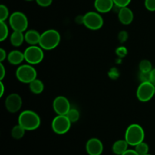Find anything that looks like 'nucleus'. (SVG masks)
<instances>
[{
    "instance_id": "obj_15",
    "label": "nucleus",
    "mask_w": 155,
    "mask_h": 155,
    "mask_svg": "<svg viewBox=\"0 0 155 155\" xmlns=\"http://www.w3.org/2000/svg\"><path fill=\"white\" fill-rule=\"evenodd\" d=\"M41 34L36 30H28L24 33V38L25 42L28 43L30 45H39V40H40Z\"/></svg>"
},
{
    "instance_id": "obj_23",
    "label": "nucleus",
    "mask_w": 155,
    "mask_h": 155,
    "mask_svg": "<svg viewBox=\"0 0 155 155\" xmlns=\"http://www.w3.org/2000/svg\"><path fill=\"white\" fill-rule=\"evenodd\" d=\"M135 150H136V152H137L139 155H145L148 154V151H149V146H148V144L145 143V142H142L135 146Z\"/></svg>"
},
{
    "instance_id": "obj_35",
    "label": "nucleus",
    "mask_w": 155,
    "mask_h": 155,
    "mask_svg": "<svg viewBox=\"0 0 155 155\" xmlns=\"http://www.w3.org/2000/svg\"><path fill=\"white\" fill-rule=\"evenodd\" d=\"M122 155H139L136 151V150L133 149H128L125 151Z\"/></svg>"
},
{
    "instance_id": "obj_25",
    "label": "nucleus",
    "mask_w": 155,
    "mask_h": 155,
    "mask_svg": "<svg viewBox=\"0 0 155 155\" xmlns=\"http://www.w3.org/2000/svg\"><path fill=\"white\" fill-rule=\"evenodd\" d=\"M9 11L7 6L5 5H0V21H5L8 18H9Z\"/></svg>"
},
{
    "instance_id": "obj_39",
    "label": "nucleus",
    "mask_w": 155,
    "mask_h": 155,
    "mask_svg": "<svg viewBox=\"0 0 155 155\" xmlns=\"http://www.w3.org/2000/svg\"><path fill=\"white\" fill-rule=\"evenodd\" d=\"M154 93H155V92H154Z\"/></svg>"
},
{
    "instance_id": "obj_3",
    "label": "nucleus",
    "mask_w": 155,
    "mask_h": 155,
    "mask_svg": "<svg viewBox=\"0 0 155 155\" xmlns=\"http://www.w3.org/2000/svg\"><path fill=\"white\" fill-rule=\"evenodd\" d=\"M145 131L142 126L137 124H133L127 127L125 133V140L129 145L136 146L138 144L144 142Z\"/></svg>"
},
{
    "instance_id": "obj_10",
    "label": "nucleus",
    "mask_w": 155,
    "mask_h": 155,
    "mask_svg": "<svg viewBox=\"0 0 155 155\" xmlns=\"http://www.w3.org/2000/svg\"><path fill=\"white\" fill-rule=\"evenodd\" d=\"M22 98L18 93H12L8 95L5 101V107L6 110L12 114L19 111L22 107Z\"/></svg>"
},
{
    "instance_id": "obj_27",
    "label": "nucleus",
    "mask_w": 155,
    "mask_h": 155,
    "mask_svg": "<svg viewBox=\"0 0 155 155\" xmlns=\"http://www.w3.org/2000/svg\"><path fill=\"white\" fill-rule=\"evenodd\" d=\"M139 79L141 81V83L150 82V72H142V71H139Z\"/></svg>"
},
{
    "instance_id": "obj_16",
    "label": "nucleus",
    "mask_w": 155,
    "mask_h": 155,
    "mask_svg": "<svg viewBox=\"0 0 155 155\" xmlns=\"http://www.w3.org/2000/svg\"><path fill=\"white\" fill-rule=\"evenodd\" d=\"M7 60L11 64L20 65L24 61H25L24 52H21L18 50H13L8 54Z\"/></svg>"
},
{
    "instance_id": "obj_6",
    "label": "nucleus",
    "mask_w": 155,
    "mask_h": 155,
    "mask_svg": "<svg viewBox=\"0 0 155 155\" xmlns=\"http://www.w3.org/2000/svg\"><path fill=\"white\" fill-rule=\"evenodd\" d=\"M24 58L31 65H36L41 63L44 59L43 49L39 45H30L24 51Z\"/></svg>"
},
{
    "instance_id": "obj_26",
    "label": "nucleus",
    "mask_w": 155,
    "mask_h": 155,
    "mask_svg": "<svg viewBox=\"0 0 155 155\" xmlns=\"http://www.w3.org/2000/svg\"><path fill=\"white\" fill-rule=\"evenodd\" d=\"M116 54L118 57L124 58L128 54V50L125 46H120L116 49Z\"/></svg>"
},
{
    "instance_id": "obj_17",
    "label": "nucleus",
    "mask_w": 155,
    "mask_h": 155,
    "mask_svg": "<svg viewBox=\"0 0 155 155\" xmlns=\"http://www.w3.org/2000/svg\"><path fill=\"white\" fill-rule=\"evenodd\" d=\"M129 144L125 139L117 140L112 145V151L116 155H122L127 150H128Z\"/></svg>"
},
{
    "instance_id": "obj_34",
    "label": "nucleus",
    "mask_w": 155,
    "mask_h": 155,
    "mask_svg": "<svg viewBox=\"0 0 155 155\" xmlns=\"http://www.w3.org/2000/svg\"><path fill=\"white\" fill-rule=\"evenodd\" d=\"M150 82L155 86V68H153L150 72Z\"/></svg>"
},
{
    "instance_id": "obj_31",
    "label": "nucleus",
    "mask_w": 155,
    "mask_h": 155,
    "mask_svg": "<svg viewBox=\"0 0 155 155\" xmlns=\"http://www.w3.org/2000/svg\"><path fill=\"white\" fill-rule=\"evenodd\" d=\"M53 0H36V3L41 7H48L51 5Z\"/></svg>"
},
{
    "instance_id": "obj_28",
    "label": "nucleus",
    "mask_w": 155,
    "mask_h": 155,
    "mask_svg": "<svg viewBox=\"0 0 155 155\" xmlns=\"http://www.w3.org/2000/svg\"><path fill=\"white\" fill-rule=\"evenodd\" d=\"M145 6L149 12H155V0H145Z\"/></svg>"
},
{
    "instance_id": "obj_7",
    "label": "nucleus",
    "mask_w": 155,
    "mask_h": 155,
    "mask_svg": "<svg viewBox=\"0 0 155 155\" xmlns=\"http://www.w3.org/2000/svg\"><path fill=\"white\" fill-rule=\"evenodd\" d=\"M83 25L91 30H98L102 27L104 20L98 12H89L83 15Z\"/></svg>"
},
{
    "instance_id": "obj_18",
    "label": "nucleus",
    "mask_w": 155,
    "mask_h": 155,
    "mask_svg": "<svg viewBox=\"0 0 155 155\" xmlns=\"http://www.w3.org/2000/svg\"><path fill=\"white\" fill-rule=\"evenodd\" d=\"M25 41L24 32L13 31L10 35V42L13 46L19 47Z\"/></svg>"
},
{
    "instance_id": "obj_14",
    "label": "nucleus",
    "mask_w": 155,
    "mask_h": 155,
    "mask_svg": "<svg viewBox=\"0 0 155 155\" xmlns=\"http://www.w3.org/2000/svg\"><path fill=\"white\" fill-rule=\"evenodd\" d=\"M114 6L113 0H95L94 7L98 13L105 14L110 12Z\"/></svg>"
},
{
    "instance_id": "obj_37",
    "label": "nucleus",
    "mask_w": 155,
    "mask_h": 155,
    "mask_svg": "<svg viewBox=\"0 0 155 155\" xmlns=\"http://www.w3.org/2000/svg\"><path fill=\"white\" fill-rule=\"evenodd\" d=\"M26 1H32V0H26Z\"/></svg>"
},
{
    "instance_id": "obj_9",
    "label": "nucleus",
    "mask_w": 155,
    "mask_h": 155,
    "mask_svg": "<svg viewBox=\"0 0 155 155\" xmlns=\"http://www.w3.org/2000/svg\"><path fill=\"white\" fill-rule=\"evenodd\" d=\"M155 86L151 82L141 83L136 90V97L142 102L149 101L155 95Z\"/></svg>"
},
{
    "instance_id": "obj_21",
    "label": "nucleus",
    "mask_w": 155,
    "mask_h": 155,
    "mask_svg": "<svg viewBox=\"0 0 155 155\" xmlns=\"http://www.w3.org/2000/svg\"><path fill=\"white\" fill-rule=\"evenodd\" d=\"M9 34L8 27L5 21H0V41L3 42L8 38Z\"/></svg>"
},
{
    "instance_id": "obj_33",
    "label": "nucleus",
    "mask_w": 155,
    "mask_h": 155,
    "mask_svg": "<svg viewBox=\"0 0 155 155\" xmlns=\"http://www.w3.org/2000/svg\"><path fill=\"white\" fill-rule=\"evenodd\" d=\"M8 57L7 52L4 48H0V62H3Z\"/></svg>"
},
{
    "instance_id": "obj_1",
    "label": "nucleus",
    "mask_w": 155,
    "mask_h": 155,
    "mask_svg": "<svg viewBox=\"0 0 155 155\" xmlns=\"http://www.w3.org/2000/svg\"><path fill=\"white\" fill-rule=\"evenodd\" d=\"M18 124L24 127L26 131H33L39 127L41 120L36 112L26 110L21 112L18 117Z\"/></svg>"
},
{
    "instance_id": "obj_38",
    "label": "nucleus",
    "mask_w": 155,
    "mask_h": 155,
    "mask_svg": "<svg viewBox=\"0 0 155 155\" xmlns=\"http://www.w3.org/2000/svg\"><path fill=\"white\" fill-rule=\"evenodd\" d=\"M145 155H151V154H145Z\"/></svg>"
},
{
    "instance_id": "obj_32",
    "label": "nucleus",
    "mask_w": 155,
    "mask_h": 155,
    "mask_svg": "<svg viewBox=\"0 0 155 155\" xmlns=\"http://www.w3.org/2000/svg\"><path fill=\"white\" fill-rule=\"evenodd\" d=\"M6 74V70L5 68L4 64H2V62H0V80L2 81L3 79L5 78Z\"/></svg>"
},
{
    "instance_id": "obj_36",
    "label": "nucleus",
    "mask_w": 155,
    "mask_h": 155,
    "mask_svg": "<svg viewBox=\"0 0 155 155\" xmlns=\"http://www.w3.org/2000/svg\"><path fill=\"white\" fill-rule=\"evenodd\" d=\"M0 89H0L1 90V92H0V97H2L5 93V86L2 81H0Z\"/></svg>"
},
{
    "instance_id": "obj_8",
    "label": "nucleus",
    "mask_w": 155,
    "mask_h": 155,
    "mask_svg": "<svg viewBox=\"0 0 155 155\" xmlns=\"http://www.w3.org/2000/svg\"><path fill=\"white\" fill-rule=\"evenodd\" d=\"M72 123L66 115H57L51 122V129L58 135H64L70 130Z\"/></svg>"
},
{
    "instance_id": "obj_12",
    "label": "nucleus",
    "mask_w": 155,
    "mask_h": 155,
    "mask_svg": "<svg viewBox=\"0 0 155 155\" xmlns=\"http://www.w3.org/2000/svg\"><path fill=\"white\" fill-rule=\"evenodd\" d=\"M86 149L89 155H101L104 151V146L101 140L92 138L86 142Z\"/></svg>"
},
{
    "instance_id": "obj_11",
    "label": "nucleus",
    "mask_w": 155,
    "mask_h": 155,
    "mask_svg": "<svg viewBox=\"0 0 155 155\" xmlns=\"http://www.w3.org/2000/svg\"><path fill=\"white\" fill-rule=\"evenodd\" d=\"M52 107L57 115H66L71 108L69 100L63 95H59L54 98L52 103Z\"/></svg>"
},
{
    "instance_id": "obj_22",
    "label": "nucleus",
    "mask_w": 155,
    "mask_h": 155,
    "mask_svg": "<svg viewBox=\"0 0 155 155\" xmlns=\"http://www.w3.org/2000/svg\"><path fill=\"white\" fill-rule=\"evenodd\" d=\"M66 116L68 117V118L70 120V121L72 124H74V123H77L79 120L80 114V112H79V110L77 109L71 108L69 110V111L67 113Z\"/></svg>"
},
{
    "instance_id": "obj_30",
    "label": "nucleus",
    "mask_w": 155,
    "mask_h": 155,
    "mask_svg": "<svg viewBox=\"0 0 155 155\" xmlns=\"http://www.w3.org/2000/svg\"><path fill=\"white\" fill-rule=\"evenodd\" d=\"M128 39V33L125 30H123V31H120L118 34V39H119L120 42L121 43H124Z\"/></svg>"
},
{
    "instance_id": "obj_19",
    "label": "nucleus",
    "mask_w": 155,
    "mask_h": 155,
    "mask_svg": "<svg viewBox=\"0 0 155 155\" xmlns=\"http://www.w3.org/2000/svg\"><path fill=\"white\" fill-rule=\"evenodd\" d=\"M29 88L31 92L36 95H39V94L42 93L44 90V83L42 80H39V79H35L34 80L29 83Z\"/></svg>"
},
{
    "instance_id": "obj_29",
    "label": "nucleus",
    "mask_w": 155,
    "mask_h": 155,
    "mask_svg": "<svg viewBox=\"0 0 155 155\" xmlns=\"http://www.w3.org/2000/svg\"><path fill=\"white\" fill-rule=\"evenodd\" d=\"M115 5L118 6L120 8L127 7L131 2V0H113Z\"/></svg>"
},
{
    "instance_id": "obj_4",
    "label": "nucleus",
    "mask_w": 155,
    "mask_h": 155,
    "mask_svg": "<svg viewBox=\"0 0 155 155\" xmlns=\"http://www.w3.org/2000/svg\"><path fill=\"white\" fill-rule=\"evenodd\" d=\"M15 76L21 83L29 84L33 80L37 78V71L33 65L30 64H25L20 65L17 68Z\"/></svg>"
},
{
    "instance_id": "obj_13",
    "label": "nucleus",
    "mask_w": 155,
    "mask_h": 155,
    "mask_svg": "<svg viewBox=\"0 0 155 155\" xmlns=\"http://www.w3.org/2000/svg\"><path fill=\"white\" fill-rule=\"evenodd\" d=\"M117 14L120 22L124 25H130L134 19V14L128 6L121 8Z\"/></svg>"
},
{
    "instance_id": "obj_2",
    "label": "nucleus",
    "mask_w": 155,
    "mask_h": 155,
    "mask_svg": "<svg viewBox=\"0 0 155 155\" xmlns=\"http://www.w3.org/2000/svg\"><path fill=\"white\" fill-rule=\"evenodd\" d=\"M61 35L58 31L54 29H48L41 33L39 45L43 50L54 49L60 44Z\"/></svg>"
},
{
    "instance_id": "obj_24",
    "label": "nucleus",
    "mask_w": 155,
    "mask_h": 155,
    "mask_svg": "<svg viewBox=\"0 0 155 155\" xmlns=\"http://www.w3.org/2000/svg\"><path fill=\"white\" fill-rule=\"evenodd\" d=\"M139 71H142V72H151L152 68V64L149 60L147 59H144L142 60L139 63Z\"/></svg>"
},
{
    "instance_id": "obj_5",
    "label": "nucleus",
    "mask_w": 155,
    "mask_h": 155,
    "mask_svg": "<svg viewBox=\"0 0 155 155\" xmlns=\"http://www.w3.org/2000/svg\"><path fill=\"white\" fill-rule=\"evenodd\" d=\"M8 23L13 31L26 32L28 28L27 17L21 12H13L9 17Z\"/></svg>"
},
{
    "instance_id": "obj_20",
    "label": "nucleus",
    "mask_w": 155,
    "mask_h": 155,
    "mask_svg": "<svg viewBox=\"0 0 155 155\" xmlns=\"http://www.w3.org/2000/svg\"><path fill=\"white\" fill-rule=\"evenodd\" d=\"M25 132V129L21 127L20 124H18L12 128V131H11V135H12V138H14L15 139H21L24 136Z\"/></svg>"
}]
</instances>
